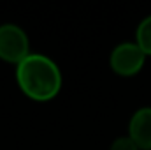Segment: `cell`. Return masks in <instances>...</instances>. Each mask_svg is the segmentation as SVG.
Returning <instances> with one entry per match:
<instances>
[{
  "mask_svg": "<svg viewBox=\"0 0 151 150\" xmlns=\"http://www.w3.org/2000/svg\"><path fill=\"white\" fill-rule=\"evenodd\" d=\"M16 79L21 92L37 103L55 99L62 88V74L58 66L44 55L30 53L18 66Z\"/></svg>",
  "mask_w": 151,
  "mask_h": 150,
  "instance_id": "cell-1",
  "label": "cell"
},
{
  "mask_svg": "<svg viewBox=\"0 0 151 150\" xmlns=\"http://www.w3.org/2000/svg\"><path fill=\"white\" fill-rule=\"evenodd\" d=\"M30 55L28 37L18 25L5 23L0 27V58L9 64H21Z\"/></svg>",
  "mask_w": 151,
  "mask_h": 150,
  "instance_id": "cell-2",
  "label": "cell"
},
{
  "mask_svg": "<svg viewBox=\"0 0 151 150\" xmlns=\"http://www.w3.org/2000/svg\"><path fill=\"white\" fill-rule=\"evenodd\" d=\"M146 60V53L137 46V42H121L111 53L109 64L116 74L134 76L137 74Z\"/></svg>",
  "mask_w": 151,
  "mask_h": 150,
  "instance_id": "cell-3",
  "label": "cell"
},
{
  "mask_svg": "<svg viewBox=\"0 0 151 150\" xmlns=\"http://www.w3.org/2000/svg\"><path fill=\"white\" fill-rule=\"evenodd\" d=\"M128 136L141 150H151V108H141L134 113L128 125Z\"/></svg>",
  "mask_w": 151,
  "mask_h": 150,
  "instance_id": "cell-4",
  "label": "cell"
},
{
  "mask_svg": "<svg viewBox=\"0 0 151 150\" xmlns=\"http://www.w3.org/2000/svg\"><path fill=\"white\" fill-rule=\"evenodd\" d=\"M135 37H137V46L146 55H151V16L144 18L139 23L137 32H135Z\"/></svg>",
  "mask_w": 151,
  "mask_h": 150,
  "instance_id": "cell-5",
  "label": "cell"
},
{
  "mask_svg": "<svg viewBox=\"0 0 151 150\" xmlns=\"http://www.w3.org/2000/svg\"><path fill=\"white\" fill-rule=\"evenodd\" d=\"M109 150H139L137 145L130 140V136H121V138H116L111 145Z\"/></svg>",
  "mask_w": 151,
  "mask_h": 150,
  "instance_id": "cell-6",
  "label": "cell"
}]
</instances>
